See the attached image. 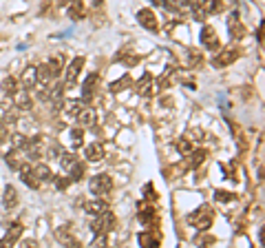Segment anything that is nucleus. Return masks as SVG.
<instances>
[{
    "mask_svg": "<svg viewBox=\"0 0 265 248\" xmlns=\"http://www.w3.org/2000/svg\"><path fill=\"white\" fill-rule=\"evenodd\" d=\"M186 221H188L192 228H199V230H208L212 226V221H214V213H212L210 206H199L194 208L192 213H190L188 217H186Z\"/></svg>",
    "mask_w": 265,
    "mask_h": 248,
    "instance_id": "f257e3e1",
    "label": "nucleus"
},
{
    "mask_svg": "<svg viewBox=\"0 0 265 248\" xmlns=\"http://www.w3.org/2000/svg\"><path fill=\"white\" fill-rule=\"evenodd\" d=\"M188 7L192 9V16L197 18V20H203V18L210 16V13L221 11L223 0H190Z\"/></svg>",
    "mask_w": 265,
    "mask_h": 248,
    "instance_id": "f03ea898",
    "label": "nucleus"
},
{
    "mask_svg": "<svg viewBox=\"0 0 265 248\" xmlns=\"http://www.w3.org/2000/svg\"><path fill=\"white\" fill-rule=\"evenodd\" d=\"M88 188H91V193L95 195V197H104V195H108L110 190H113V180H110V175H106V173L93 175L91 182H88Z\"/></svg>",
    "mask_w": 265,
    "mask_h": 248,
    "instance_id": "7ed1b4c3",
    "label": "nucleus"
},
{
    "mask_svg": "<svg viewBox=\"0 0 265 248\" xmlns=\"http://www.w3.org/2000/svg\"><path fill=\"white\" fill-rule=\"evenodd\" d=\"M115 224H117V219H115L113 213H102V215H95V221L91 224V230L93 233H106L108 235L110 230L115 228Z\"/></svg>",
    "mask_w": 265,
    "mask_h": 248,
    "instance_id": "20e7f679",
    "label": "nucleus"
},
{
    "mask_svg": "<svg viewBox=\"0 0 265 248\" xmlns=\"http://www.w3.org/2000/svg\"><path fill=\"white\" fill-rule=\"evenodd\" d=\"M82 66H84V56H78V58H73V60H71V64L66 66V73H64L66 89H73L75 87V82H78V78H80V71H82Z\"/></svg>",
    "mask_w": 265,
    "mask_h": 248,
    "instance_id": "39448f33",
    "label": "nucleus"
},
{
    "mask_svg": "<svg viewBox=\"0 0 265 248\" xmlns=\"http://www.w3.org/2000/svg\"><path fill=\"white\" fill-rule=\"evenodd\" d=\"M137 22H139L146 31H150V33H157V31H159L157 16H155V11H153V9H148V7L137 11Z\"/></svg>",
    "mask_w": 265,
    "mask_h": 248,
    "instance_id": "423d86ee",
    "label": "nucleus"
},
{
    "mask_svg": "<svg viewBox=\"0 0 265 248\" xmlns=\"http://www.w3.org/2000/svg\"><path fill=\"white\" fill-rule=\"evenodd\" d=\"M238 56H241V49H237V47H228V49H223L221 53H216V56L212 58V64H214L216 69H223V66L232 64L234 60H238Z\"/></svg>",
    "mask_w": 265,
    "mask_h": 248,
    "instance_id": "0eeeda50",
    "label": "nucleus"
},
{
    "mask_svg": "<svg viewBox=\"0 0 265 248\" xmlns=\"http://www.w3.org/2000/svg\"><path fill=\"white\" fill-rule=\"evenodd\" d=\"M228 29H230V35H232V40H241L243 35H245V27L241 25V18H238V11H237V9H234V11L228 16Z\"/></svg>",
    "mask_w": 265,
    "mask_h": 248,
    "instance_id": "6e6552de",
    "label": "nucleus"
},
{
    "mask_svg": "<svg viewBox=\"0 0 265 248\" xmlns=\"http://www.w3.org/2000/svg\"><path fill=\"white\" fill-rule=\"evenodd\" d=\"M97 84H100V75H97V73L86 75V80H84V84H82V100L84 102H91L93 100V93H95Z\"/></svg>",
    "mask_w": 265,
    "mask_h": 248,
    "instance_id": "1a4fd4ad",
    "label": "nucleus"
},
{
    "mask_svg": "<svg viewBox=\"0 0 265 248\" xmlns=\"http://www.w3.org/2000/svg\"><path fill=\"white\" fill-rule=\"evenodd\" d=\"M20 235H22V224H20V221H13V224L9 226L7 235L0 239V248H2V246H13V244L20 239Z\"/></svg>",
    "mask_w": 265,
    "mask_h": 248,
    "instance_id": "9d476101",
    "label": "nucleus"
},
{
    "mask_svg": "<svg viewBox=\"0 0 265 248\" xmlns=\"http://www.w3.org/2000/svg\"><path fill=\"white\" fill-rule=\"evenodd\" d=\"M201 42H203V47H208L210 51H216V49H219V38H216L212 27H203L201 29Z\"/></svg>",
    "mask_w": 265,
    "mask_h": 248,
    "instance_id": "9b49d317",
    "label": "nucleus"
},
{
    "mask_svg": "<svg viewBox=\"0 0 265 248\" xmlns=\"http://www.w3.org/2000/svg\"><path fill=\"white\" fill-rule=\"evenodd\" d=\"M13 104H16V109H20V111H29L31 106H33V100H31V95L26 93V89H22V91L13 93Z\"/></svg>",
    "mask_w": 265,
    "mask_h": 248,
    "instance_id": "f8f14e48",
    "label": "nucleus"
},
{
    "mask_svg": "<svg viewBox=\"0 0 265 248\" xmlns=\"http://www.w3.org/2000/svg\"><path fill=\"white\" fill-rule=\"evenodd\" d=\"M153 87H155V78L150 73H146L144 78L137 82V93H139L141 97H150V95H153V91H155Z\"/></svg>",
    "mask_w": 265,
    "mask_h": 248,
    "instance_id": "ddd939ff",
    "label": "nucleus"
},
{
    "mask_svg": "<svg viewBox=\"0 0 265 248\" xmlns=\"http://www.w3.org/2000/svg\"><path fill=\"white\" fill-rule=\"evenodd\" d=\"M84 157H86L88 162H100V159H104V146H102L100 142L88 144L86 151H84Z\"/></svg>",
    "mask_w": 265,
    "mask_h": 248,
    "instance_id": "4468645a",
    "label": "nucleus"
},
{
    "mask_svg": "<svg viewBox=\"0 0 265 248\" xmlns=\"http://www.w3.org/2000/svg\"><path fill=\"white\" fill-rule=\"evenodd\" d=\"M31 173L35 175V180H38L40 184L53 180V173H51V168H49L47 164H33V166H31Z\"/></svg>",
    "mask_w": 265,
    "mask_h": 248,
    "instance_id": "2eb2a0df",
    "label": "nucleus"
},
{
    "mask_svg": "<svg viewBox=\"0 0 265 248\" xmlns=\"http://www.w3.org/2000/svg\"><path fill=\"white\" fill-rule=\"evenodd\" d=\"M64 7H66V13H69L71 20H80V18H84V2L82 0H69Z\"/></svg>",
    "mask_w": 265,
    "mask_h": 248,
    "instance_id": "dca6fc26",
    "label": "nucleus"
},
{
    "mask_svg": "<svg viewBox=\"0 0 265 248\" xmlns=\"http://www.w3.org/2000/svg\"><path fill=\"white\" fill-rule=\"evenodd\" d=\"M0 120L7 124H11L16 120V104L13 102H9V100L0 102Z\"/></svg>",
    "mask_w": 265,
    "mask_h": 248,
    "instance_id": "f3484780",
    "label": "nucleus"
},
{
    "mask_svg": "<svg viewBox=\"0 0 265 248\" xmlns=\"http://www.w3.org/2000/svg\"><path fill=\"white\" fill-rule=\"evenodd\" d=\"M95 111L93 109H80L78 113H75V120H78L80 126H93V122H95Z\"/></svg>",
    "mask_w": 265,
    "mask_h": 248,
    "instance_id": "a211bd4d",
    "label": "nucleus"
},
{
    "mask_svg": "<svg viewBox=\"0 0 265 248\" xmlns=\"http://www.w3.org/2000/svg\"><path fill=\"white\" fill-rule=\"evenodd\" d=\"M86 213L88 215H102V213H106L108 211V202H104V199H93V202H86Z\"/></svg>",
    "mask_w": 265,
    "mask_h": 248,
    "instance_id": "6ab92c4d",
    "label": "nucleus"
},
{
    "mask_svg": "<svg viewBox=\"0 0 265 248\" xmlns=\"http://www.w3.org/2000/svg\"><path fill=\"white\" fill-rule=\"evenodd\" d=\"M190 159H188V168H199L208 157V151L206 149H197V151H190Z\"/></svg>",
    "mask_w": 265,
    "mask_h": 248,
    "instance_id": "aec40b11",
    "label": "nucleus"
},
{
    "mask_svg": "<svg viewBox=\"0 0 265 248\" xmlns=\"http://www.w3.org/2000/svg\"><path fill=\"white\" fill-rule=\"evenodd\" d=\"M22 80V89H33L38 84V78H35V66H26L20 75Z\"/></svg>",
    "mask_w": 265,
    "mask_h": 248,
    "instance_id": "412c9836",
    "label": "nucleus"
},
{
    "mask_svg": "<svg viewBox=\"0 0 265 248\" xmlns=\"http://www.w3.org/2000/svg\"><path fill=\"white\" fill-rule=\"evenodd\" d=\"M18 171H20V180L25 182V184L29 186V188H33V190H35V188H40V182L35 180V175L31 173V168H29V166H20Z\"/></svg>",
    "mask_w": 265,
    "mask_h": 248,
    "instance_id": "4be33fe9",
    "label": "nucleus"
},
{
    "mask_svg": "<svg viewBox=\"0 0 265 248\" xmlns=\"http://www.w3.org/2000/svg\"><path fill=\"white\" fill-rule=\"evenodd\" d=\"M2 204L7 208H13V206H18V190L13 188V186H4V193H2Z\"/></svg>",
    "mask_w": 265,
    "mask_h": 248,
    "instance_id": "5701e85b",
    "label": "nucleus"
},
{
    "mask_svg": "<svg viewBox=\"0 0 265 248\" xmlns=\"http://www.w3.org/2000/svg\"><path fill=\"white\" fill-rule=\"evenodd\" d=\"M78 162H80V157L75 153H62L60 155V166H62V171L64 173H69Z\"/></svg>",
    "mask_w": 265,
    "mask_h": 248,
    "instance_id": "b1692460",
    "label": "nucleus"
},
{
    "mask_svg": "<svg viewBox=\"0 0 265 248\" xmlns=\"http://www.w3.org/2000/svg\"><path fill=\"white\" fill-rule=\"evenodd\" d=\"M55 235H57V239H60L62 244H66V246H78V239L69 233V226H64V228L60 226V230H57Z\"/></svg>",
    "mask_w": 265,
    "mask_h": 248,
    "instance_id": "393cba45",
    "label": "nucleus"
},
{
    "mask_svg": "<svg viewBox=\"0 0 265 248\" xmlns=\"http://www.w3.org/2000/svg\"><path fill=\"white\" fill-rule=\"evenodd\" d=\"M137 217H139V221L144 226H148L150 221L155 219V208L153 206H139V213H137Z\"/></svg>",
    "mask_w": 265,
    "mask_h": 248,
    "instance_id": "a878e982",
    "label": "nucleus"
},
{
    "mask_svg": "<svg viewBox=\"0 0 265 248\" xmlns=\"http://www.w3.org/2000/svg\"><path fill=\"white\" fill-rule=\"evenodd\" d=\"M159 2H161L166 9H170V11H181V9L188 7L190 0H159Z\"/></svg>",
    "mask_w": 265,
    "mask_h": 248,
    "instance_id": "bb28decb",
    "label": "nucleus"
},
{
    "mask_svg": "<svg viewBox=\"0 0 265 248\" xmlns=\"http://www.w3.org/2000/svg\"><path fill=\"white\" fill-rule=\"evenodd\" d=\"M137 242L141 244V246H159V239L157 237H153L150 235V230H146V233H139V237H137Z\"/></svg>",
    "mask_w": 265,
    "mask_h": 248,
    "instance_id": "cd10ccee",
    "label": "nucleus"
},
{
    "mask_svg": "<svg viewBox=\"0 0 265 248\" xmlns=\"http://www.w3.org/2000/svg\"><path fill=\"white\" fill-rule=\"evenodd\" d=\"M126 84H132V82H131V75H122L119 80H115V82L110 84V91H113V93H119V91H124V89H126Z\"/></svg>",
    "mask_w": 265,
    "mask_h": 248,
    "instance_id": "c85d7f7f",
    "label": "nucleus"
},
{
    "mask_svg": "<svg viewBox=\"0 0 265 248\" xmlns=\"http://www.w3.org/2000/svg\"><path fill=\"white\" fill-rule=\"evenodd\" d=\"M69 137H71V144H73L75 149H78V146L84 142V131H82V128H80V126H78V128H71Z\"/></svg>",
    "mask_w": 265,
    "mask_h": 248,
    "instance_id": "c756f323",
    "label": "nucleus"
},
{
    "mask_svg": "<svg viewBox=\"0 0 265 248\" xmlns=\"http://www.w3.org/2000/svg\"><path fill=\"white\" fill-rule=\"evenodd\" d=\"M2 91L9 93V95H13V93L18 91V80L16 78H4L2 80Z\"/></svg>",
    "mask_w": 265,
    "mask_h": 248,
    "instance_id": "7c9ffc66",
    "label": "nucleus"
},
{
    "mask_svg": "<svg viewBox=\"0 0 265 248\" xmlns=\"http://www.w3.org/2000/svg\"><path fill=\"white\" fill-rule=\"evenodd\" d=\"M177 151H179L181 155H188L190 151H192V144H190L188 137H181V140L177 142Z\"/></svg>",
    "mask_w": 265,
    "mask_h": 248,
    "instance_id": "2f4dec72",
    "label": "nucleus"
},
{
    "mask_svg": "<svg viewBox=\"0 0 265 248\" xmlns=\"http://www.w3.org/2000/svg\"><path fill=\"white\" fill-rule=\"evenodd\" d=\"M214 199H216V202H221V204H225V202H232V199H237V195H234V193H225V190H216Z\"/></svg>",
    "mask_w": 265,
    "mask_h": 248,
    "instance_id": "473e14b6",
    "label": "nucleus"
},
{
    "mask_svg": "<svg viewBox=\"0 0 265 248\" xmlns=\"http://www.w3.org/2000/svg\"><path fill=\"white\" fill-rule=\"evenodd\" d=\"M91 246H108V235L106 233H95V239L91 242Z\"/></svg>",
    "mask_w": 265,
    "mask_h": 248,
    "instance_id": "72a5a7b5",
    "label": "nucleus"
},
{
    "mask_svg": "<svg viewBox=\"0 0 265 248\" xmlns=\"http://www.w3.org/2000/svg\"><path fill=\"white\" fill-rule=\"evenodd\" d=\"M80 109H82V106H80V102L78 100H69V102H64V111H66V113H78V111Z\"/></svg>",
    "mask_w": 265,
    "mask_h": 248,
    "instance_id": "f704fd0d",
    "label": "nucleus"
},
{
    "mask_svg": "<svg viewBox=\"0 0 265 248\" xmlns=\"http://www.w3.org/2000/svg\"><path fill=\"white\" fill-rule=\"evenodd\" d=\"M7 140H9V124L0 120V144H2V142H7Z\"/></svg>",
    "mask_w": 265,
    "mask_h": 248,
    "instance_id": "c9c22d12",
    "label": "nucleus"
},
{
    "mask_svg": "<svg viewBox=\"0 0 265 248\" xmlns=\"http://www.w3.org/2000/svg\"><path fill=\"white\" fill-rule=\"evenodd\" d=\"M201 62V53L197 49H190V66H197Z\"/></svg>",
    "mask_w": 265,
    "mask_h": 248,
    "instance_id": "e433bc0d",
    "label": "nucleus"
},
{
    "mask_svg": "<svg viewBox=\"0 0 265 248\" xmlns=\"http://www.w3.org/2000/svg\"><path fill=\"white\" fill-rule=\"evenodd\" d=\"M55 184H57V188H60V190H64L66 186L71 184V177H57V180H55Z\"/></svg>",
    "mask_w": 265,
    "mask_h": 248,
    "instance_id": "4c0bfd02",
    "label": "nucleus"
},
{
    "mask_svg": "<svg viewBox=\"0 0 265 248\" xmlns=\"http://www.w3.org/2000/svg\"><path fill=\"white\" fill-rule=\"evenodd\" d=\"M93 4H95V7H97V4H102V0H93Z\"/></svg>",
    "mask_w": 265,
    "mask_h": 248,
    "instance_id": "58836bf2",
    "label": "nucleus"
},
{
    "mask_svg": "<svg viewBox=\"0 0 265 248\" xmlns=\"http://www.w3.org/2000/svg\"><path fill=\"white\" fill-rule=\"evenodd\" d=\"M57 2H60V4H66V2H69V0H57Z\"/></svg>",
    "mask_w": 265,
    "mask_h": 248,
    "instance_id": "ea45409f",
    "label": "nucleus"
}]
</instances>
